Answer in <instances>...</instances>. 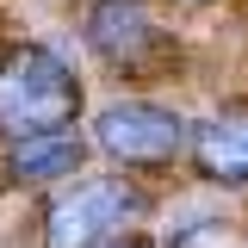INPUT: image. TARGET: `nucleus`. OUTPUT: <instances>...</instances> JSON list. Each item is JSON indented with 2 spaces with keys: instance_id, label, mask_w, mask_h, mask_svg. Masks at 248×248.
<instances>
[{
  "instance_id": "obj_1",
  "label": "nucleus",
  "mask_w": 248,
  "mask_h": 248,
  "mask_svg": "<svg viewBox=\"0 0 248 248\" xmlns=\"http://www.w3.org/2000/svg\"><path fill=\"white\" fill-rule=\"evenodd\" d=\"M149 186L137 174H87L68 180L44 205V248H112L118 236H130L149 217Z\"/></svg>"
},
{
  "instance_id": "obj_2",
  "label": "nucleus",
  "mask_w": 248,
  "mask_h": 248,
  "mask_svg": "<svg viewBox=\"0 0 248 248\" xmlns=\"http://www.w3.org/2000/svg\"><path fill=\"white\" fill-rule=\"evenodd\" d=\"M81 124V81L50 44L0 50V143Z\"/></svg>"
},
{
  "instance_id": "obj_3",
  "label": "nucleus",
  "mask_w": 248,
  "mask_h": 248,
  "mask_svg": "<svg viewBox=\"0 0 248 248\" xmlns=\"http://www.w3.org/2000/svg\"><path fill=\"white\" fill-rule=\"evenodd\" d=\"M93 149L124 174H161L192 149V118L161 99H112L93 118Z\"/></svg>"
},
{
  "instance_id": "obj_4",
  "label": "nucleus",
  "mask_w": 248,
  "mask_h": 248,
  "mask_svg": "<svg viewBox=\"0 0 248 248\" xmlns=\"http://www.w3.org/2000/svg\"><path fill=\"white\" fill-rule=\"evenodd\" d=\"M81 37L118 75H155L174 56V31L155 19L149 0H93L87 19H81Z\"/></svg>"
},
{
  "instance_id": "obj_5",
  "label": "nucleus",
  "mask_w": 248,
  "mask_h": 248,
  "mask_svg": "<svg viewBox=\"0 0 248 248\" xmlns=\"http://www.w3.org/2000/svg\"><path fill=\"white\" fill-rule=\"evenodd\" d=\"M87 155H93V137L81 130V124L13 137V143H0V186H19V192H31V186L75 180Z\"/></svg>"
},
{
  "instance_id": "obj_6",
  "label": "nucleus",
  "mask_w": 248,
  "mask_h": 248,
  "mask_svg": "<svg viewBox=\"0 0 248 248\" xmlns=\"http://www.w3.org/2000/svg\"><path fill=\"white\" fill-rule=\"evenodd\" d=\"M192 168L211 186H248V99H223L192 124Z\"/></svg>"
},
{
  "instance_id": "obj_7",
  "label": "nucleus",
  "mask_w": 248,
  "mask_h": 248,
  "mask_svg": "<svg viewBox=\"0 0 248 248\" xmlns=\"http://www.w3.org/2000/svg\"><path fill=\"white\" fill-rule=\"evenodd\" d=\"M112 248H149V242H143V236H118Z\"/></svg>"
},
{
  "instance_id": "obj_8",
  "label": "nucleus",
  "mask_w": 248,
  "mask_h": 248,
  "mask_svg": "<svg viewBox=\"0 0 248 248\" xmlns=\"http://www.w3.org/2000/svg\"><path fill=\"white\" fill-rule=\"evenodd\" d=\"M186 6H199V0H186Z\"/></svg>"
}]
</instances>
